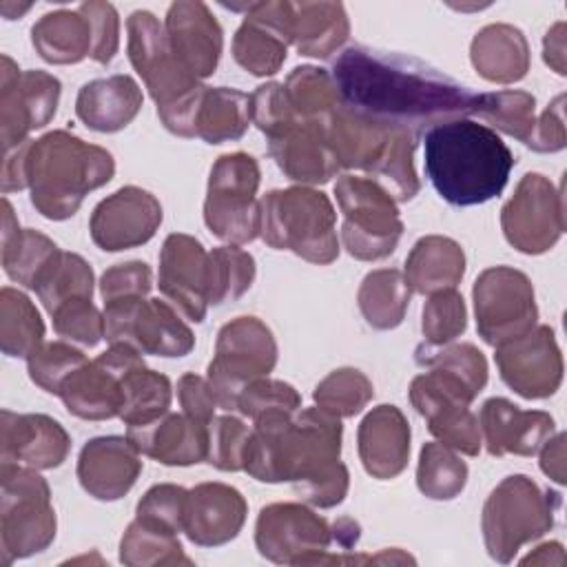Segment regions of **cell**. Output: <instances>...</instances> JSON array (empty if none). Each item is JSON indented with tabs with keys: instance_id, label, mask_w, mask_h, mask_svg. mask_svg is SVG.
Returning <instances> with one entry per match:
<instances>
[{
	"instance_id": "cell-33",
	"label": "cell",
	"mask_w": 567,
	"mask_h": 567,
	"mask_svg": "<svg viewBox=\"0 0 567 567\" xmlns=\"http://www.w3.org/2000/svg\"><path fill=\"white\" fill-rule=\"evenodd\" d=\"M472 66L481 78L496 84H512L529 71V44L520 29L496 22L483 27L470 47Z\"/></svg>"
},
{
	"instance_id": "cell-55",
	"label": "cell",
	"mask_w": 567,
	"mask_h": 567,
	"mask_svg": "<svg viewBox=\"0 0 567 567\" xmlns=\"http://www.w3.org/2000/svg\"><path fill=\"white\" fill-rule=\"evenodd\" d=\"M250 122L266 137L277 135L279 131L299 122L284 89V82H266L250 93Z\"/></svg>"
},
{
	"instance_id": "cell-5",
	"label": "cell",
	"mask_w": 567,
	"mask_h": 567,
	"mask_svg": "<svg viewBox=\"0 0 567 567\" xmlns=\"http://www.w3.org/2000/svg\"><path fill=\"white\" fill-rule=\"evenodd\" d=\"M341 419L323 408H299L284 425L279 447V476L312 507L343 503L350 474L341 456Z\"/></svg>"
},
{
	"instance_id": "cell-61",
	"label": "cell",
	"mask_w": 567,
	"mask_h": 567,
	"mask_svg": "<svg viewBox=\"0 0 567 567\" xmlns=\"http://www.w3.org/2000/svg\"><path fill=\"white\" fill-rule=\"evenodd\" d=\"M540 452V470L543 474L558 483V485H565V434L558 432V434H551L545 445L538 450Z\"/></svg>"
},
{
	"instance_id": "cell-37",
	"label": "cell",
	"mask_w": 567,
	"mask_h": 567,
	"mask_svg": "<svg viewBox=\"0 0 567 567\" xmlns=\"http://www.w3.org/2000/svg\"><path fill=\"white\" fill-rule=\"evenodd\" d=\"M31 44L49 64H78L91 58V24L80 9L49 11L31 27Z\"/></svg>"
},
{
	"instance_id": "cell-45",
	"label": "cell",
	"mask_w": 567,
	"mask_h": 567,
	"mask_svg": "<svg viewBox=\"0 0 567 567\" xmlns=\"http://www.w3.org/2000/svg\"><path fill=\"white\" fill-rule=\"evenodd\" d=\"M467 483V465L456 450L441 441H430L421 447L416 467V487L432 501L456 498Z\"/></svg>"
},
{
	"instance_id": "cell-19",
	"label": "cell",
	"mask_w": 567,
	"mask_h": 567,
	"mask_svg": "<svg viewBox=\"0 0 567 567\" xmlns=\"http://www.w3.org/2000/svg\"><path fill=\"white\" fill-rule=\"evenodd\" d=\"M501 379L523 399H547L563 383V354L549 326H534L525 334L494 348Z\"/></svg>"
},
{
	"instance_id": "cell-40",
	"label": "cell",
	"mask_w": 567,
	"mask_h": 567,
	"mask_svg": "<svg viewBox=\"0 0 567 567\" xmlns=\"http://www.w3.org/2000/svg\"><path fill=\"white\" fill-rule=\"evenodd\" d=\"M284 89L288 93L295 115L301 122H310L319 126H323L326 120L343 102L332 73L312 64L295 66L288 73Z\"/></svg>"
},
{
	"instance_id": "cell-34",
	"label": "cell",
	"mask_w": 567,
	"mask_h": 567,
	"mask_svg": "<svg viewBox=\"0 0 567 567\" xmlns=\"http://www.w3.org/2000/svg\"><path fill=\"white\" fill-rule=\"evenodd\" d=\"M403 275L410 290L419 295L456 288L465 275V252L450 237L425 235L412 246Z\"/></svg>"
},
{
	"instance_id": "cell-9",
	"label": "cell",
	"mask_w": 567,
	"mask_h": 567,
	"mask_svg": "<svg viewBox=\"0 0 567 567\" xmlns=\"http://www.w3.org/2000/svg\"><path fill=\"white\" fill-rule=\"evenodd\" d=\"M0 551L2 565L44 551L55 538V509L49 483L38 470L0 465Z\"/></svg>"
},
{
	"instance_id": "cell-57",
	"label": "cell",
	"mask_w": 567,
	"mask_h": 567,
	"mask_svg": "<svg viewBox=\"0 0 567 567\" xmlns=\"http://www.w3.org/2000/svg\"><path fill=\"white\" fill-rule=\"evenodd\" d=\"M91 24L93 51L91 60L97 64H109L120 49V16L111 2H82L78 7Z\"/></svg>"
},
{
	"instance_id": "cell-59",
	"label": "cell",
	"mask_w": 567,
	"mask_h": 567,
	"mask_svg": "<svg viewBox=\"0 0 567 567\" xmlns=\"http://www.w3.org/2000/svg\"><path fill=\"white\" fill-rule=\"evenodd\" d=\"M567 144L565 133V95H556L554 102L536 117L534 131L525 146L536 153H556L563 151Z\"/></svg>"
},
{
	"instance_id": "cell-23",
	"label": "cell",
	"mask_w": 567,
	"mask_h": 567,
	"mask_svg": "<svg viewBox=\"0 0 567 567\" xmlns=\"http://www.w3.org/2000/svg\"><path fill=\"white\" fill-rule=\"evenodd\" d=\"M410 401L427 421V430L443 445L467 456H476L481 452V427L470 403L443 385L432 372H423L412 379Z\"/></svg>"
},
{
	"instance_id": "cell-11",
	"label": "cell",
	"mask_w": 567,
	"mask_h": 567,
	"mask_svg": "<svg viewBox=\"0 0 567 567\" xmlns=\"http://www.w3.org/2000/svg\"><path fill=\"white\" fill-rule=\"evenodd\" d=\"M343 213L341 244L354 259L377 261L394 252L403 221L392 195L370 177L343 175L334 184Z\"/></svg>"
},
{
	"instance_id": "cell-56",
	"label": "cell",
	"mask_w": 567,
	"mask_h": 567,
	"mask_svg": "<svg viewBox=\"0 0 567 567\" xmlns=\"http://www.w3.org/2000/svg\"><path fill=\"white\" fill-rule=\"evenodd\" d=\"M188 489L173 483L153 485L137 503L135 516L159 527H166L175 534L184 532V512H186Z\"/></svg>"
},
{
	"instance_id": "cell-47",
	"label": "cell",
	"mask_w": 567,
	"mask_h": 567,
	"mask_svg": "<svg viewBox=\"0 0 567 567\" xmlns=\"http://www.w3.org/2000/svg\"><path fill=\"white\" fill-rule=\"evenodd\" d=\"M492 124L496 131L520 140H529L536 124V97L527 91H494L478 93L474 113Z\"/></svg>"
},
{
	"instance_id": "cell-41",
	"label": "cell",
	"mask_w": 567,
	"mask_h": 567,
	"mask_svg": "<svg viewBox=\"0 0 567 567\" xmlns=\"http://www.w3.org/2000/svg\"><path fill=\"white\" fill-rule=\"evenodd\" d=\"M44 343V321L33 301L4 286L0 290V348L7 357L27 359Z\"/></svg>"
},
{
	"instance_id": "cell-63",
	"label": "cell",
	"mask_w": 567,
	"mask_h": 567,
	"mask_svg": "<svg viewBox=\"0 0 567 567\" xmlns=\"http://www.w3.org/2000/svg\"><path fill=\"white\" fill-rule=\"evenodd\" d=\"M523 565H563L565 563V551L563 545L551 540V543H543L538 545L532 554H527L523 560Z\"/></svg>"
},
{
	"instance_id": "cell-50",
	"label": "cell",
	"mask_w": 567,
	"mask_h": 567,
	"mask_svg": "<svg viewBox=\"0 0 567 567\" xmlns=\"http://www.w3.org/2000/svg\"><path fill=\"white\" fill-rule=\"evenodd\" d=\"M467 328V308L463 301V295L456 292V288L439 290L430 295V299L423 306V346L427 348H441L452 343L456 337H461Z\"/></svg>"
},
{
	"instance_id": "cell-43",
	"label": "cell",
	"mask_w": 567,
	"mask_h": 567,
	"mask_svg": "<svg viewBox=\"0 0 567 567\" xmlns=\"http://www.w3.org/2000/svg\"><path fill=\"white\" fill-rule=\"evenodd\" d=\"M120 563L128 567L193 565V560L184 554L175 532L159 527L155 523L142 520L137 516L126 527L120 540Z\"/></svg>"
},
{
	"instance_id": "cell-24",
	"label": "cell",
	"mask_w": 567,
	"mask_h": 567,
	"mask_svg": "<svg viewBox=\"0 0 567 567\" xmlns=\"http://www.w3.org/2000/svg\"><path fill=\"white\" fill-rule=\"evenodd\" d=\"M0 419L2 465H20L40 472L60 467L66 461L71 436L55 419L11 410H2Z\"/></svg>"
},
{
	"instance_id": "cell-46",
	"label": "cell",
	"mask_w": 567,
	"mask_h": 567,
	"mask_svg": "<svg viewBox=\"0 0 567 567\" xmlns=\"http://www.w3.org/2000/svg\"><path fill=\"white\" fill-rule=\"evenodd\" d=\"M414 354L421 368L450 377L474 399L487 383V359L472 343H447L441 348H427L421 343Z\"/></svg>"
},
{
	"instance_id": "cell-16",
	"label": "cell",
	"mask_w": 567,
	"mask_h": 567,
	"mask_svg": "<svg viewBox=\"0 0 567 567\" xmlns=\"http://www.w3.org/2000/svg\"><path fill=\"white\" fill-rule=\"evenodd\" d=\"M501 228L518 252H547L565 233L563 190L540 173H525L501 210Z\"/></svg>"
},
{
	"instance_id": "cell-53",
	"label": "cell",
	"mask_w": 567,
	"mask_h": 567,
	"mask_svg": "<svg viewBox=\"0 0 567 567\" xmlns=\"http://www.w3.org/2000/svg\"><path fill=\"white\" fill-rule=\"evenodd\" d=\"M53 330L84 348H93L104 339V312H100L89 297H75L60 303L53 312Z\"/></svg>"
},
{
	"instance_id": "cell-58",
	"label": "cell",
	"mask_w": 567,
	"mask_h": 567,
	"mask_svg": "<svg viewBox=\"0 0 567 567\" xmlns=\"http://www.w3.org/2000/svg\"><path fill=\"white\" fill-rule=\"evenodd\" d=\"M153 286V272L144 261H124L106 268L100 277V295L104 303L128 299V297H146Z\"/></svg>"
},
{
	"instance_id": "cell-6",
	"label": "cell",
	"mask_w": 567,
	"mask_h": 567,
	"mask_svg": "<svg viewBox=\"0 0 567 567\" xmlns=\"http://www.w3.org/2000/svg\"><path fill=\"white\" fill-rule=\"evenodd\" d=\"M126 51L157 106L162 124L179 137H195V113L204 84L175 55L164 24L146 9L126 20Z\"/></svg>"
},
{
	"instance_id": "cell-36",
	"label": "cell",
	"mask_w": 567,
	"mask_h": 567,
	"mask_svg": "<svg viewBox=\"0 0 567 567\" xmlns=\"http://www.w3.org/2000/svg\"><path fill=\"white\" fill-rule=\"evenodd\" d=\"M60 252L58 244L33 228H20L9 199H2V268L16 284L31 288Z\"/></svg>"
},
{
	"instance_id": "cell-44",
	"label": "cell",
	"mask_w": 567,
	"mask_h": 567,
	"mask_svg": "<svg viewBox=\"0 0 567 567\" xmlns=\"http://www.w3.org/2000/svg\"><path fill=\"white\" fill-rule=\"evenodd\" d=\"M93 268L84 257L60 250L44 272L38 277L33 290L51 315L60 303L75 297H93Z\"/></svg>"
},
{
	"instance_id": "cell-2",
	"label": "cell",
	"mask_w": 567,
	"mask_h": 567,
	"mask_svg": "<svg viewBox=\"0 0 567 567\" xmlns=\"http://www.w3.org/2000/svg\"><path fill=\"white\" fill-rule=\"evenodd\" d=\"M423 144L425 173L452 206H476L498 197L516 164L494 128L467 117L427 128Z\"/></svg>"
},
{
	"instance_id": "cell-54",
	"label": "cell",
	"mask_w": 567,
	"mask_h": 567,
	"mask_svg": "<svg viewBox=\"0 0 567 567\" xmlns=\"http://www.w3.org/2000/svg\"><path fill=\"white\" fill-rule=\"evenodd\" d=\"M250 439V425L235 414L215 416L208 425V456L206 461L221 472L244 470V454Z\"/></svg>"
},
{
	"instance_id": "cell-35",
	"label": "cell",
	"mask_w": 567,
	"mask_h": 567,
	"mask_svg": "<svg viewBox=\"0 0 567 567\" xmlns=\"http://www.w3.org/2000/svg\"><path fill=\"white\" fill-rule=\"evenodd\" d=\"M350 35L341 2H292L290 44L308 58H330Z\"/></svg>"
},
{
	"instance_id": "cell-42",
	"label": "cell",
	"mask_w": 567,
	"mask_h": 567,
	"mask_svg": "<svg viewBox=\"0 0 567 567\" xmlns=\"http://www.w3.org/2000/svg\"><path fill=\"white\" fill-rule=\"evenodd\" d=\"M171 399V379L142 363L133 368L122 381L120 419L126 423V427L151 423L168 412Z\"/></svg>"
},
{
	"instance_id": "cell-10",
	"label": "cell",
	"mask_w": 567,
	"mask_h": 567,
	"mask_svg": "<svg viewBox=\"0 0 567 567\" xmlns=\"http://www.w3.org/2000/svg\"><path fill=\"white\" fill-rule=\"evenodd\" d=\"M259 164L248 153H226L210 168L204 224L230 246H244L259 235L261 210L257 202Z\"/></svg>"
},
{
	"instance_id": "cell-30",
	"label": "cell",
	"mask_w": 567,
	"mask_h": 567,
	"mask_svg": "<svg viewBox=\"0 0 567 567\" xmlns=\"http://www.w3.org/2000/svg\"><path fill=\"white\" fill-rule=\"evenodd\" d=\"M126 436L142 456L162 465L186 467L208 456V425L188 419L184 412H166L151 423L128 425Z\"/></svg>"
},
{
	"instance_id": "cell-26",
	"label": "cell",
	"mask_w": 567,
	"mask_h": 567,
	"mask_svg": "<svg viewBox=\"0 0 567 567\" xmlns=\"http://www.w3.org/2000/svg\"><path fill=\"white\" fill-rule=\"evenodd\" d=\"M164 29L175 55L197 80L215 73L224 49V31L208 4L199 0L173 2Z\"/></svg>"
},
{
	"instance_id": "cell-7",
	"label": "cell",
	"mask_w": 567,
	"mask_h": 567,
	"mask_svg": "<svg viewBox=\"0 0 567 567\" xmlns=\"http://www.w3.org/2000/svg\"><path fill=\"white\" fill-rule=\"evenodd\" d=\"M259 210V235L270 248L319 266L339 257L337 213L326 193L312 186L277 188L261 197Z\"/></svg>"
},
{
	"instance_id": "cell-20",
	"label": "cell",
	"mask_w": 567,
	"mask_h": 567,
	"mask_svg": "<svg viewBox=\"0 0 567 567\" xmlns=\"http://www.w3.org/2000/svg\"><path fill=\"white\" fill-rule=\"evenodd\" d=\"M162 217V204L153 193L140 186H122L93 208L89 230L97 248L117 252L153 239Z\"/></svg>"
},
{
	"instance_id": "cell-27",
	"label": "cell",
	"mask_w": 567,
	"mask_h": 567,
	"mask_svg": "<svg viewBox=\"0 0 567 567\" xmlns=\"http://www.w3.org/2000/svg\"><path fill=\"white\" fill-rule=\"evenodd\" d=\"M481 439L492 456H532L556 432L554 416L543 410H520L503 396H492L478 414Z\"/></svg>"
},
{
	"instance_id": "cell-22",
	"label": "cell",
	"mask_w": 567,
	"mask_h": 567,
	"mask_svg": "<svg viewBox=\"0 0 567 567\" xmlns=\"http://www.w3.org/2000/svg\"><path fill=\"white\" fill-rule=\"evenodd\" d=\"M159 292L190 321L202 323L208 310V250L190 235L164 239L157 272Z\"/></svg>"
},
{
	"instance_id": "cell-25",
	"label": "cell",
	"mask_w": 567,
	"mask_h": 567,
	"mask_svg": "<svg viewBox=\"0 0 567 567\" xmlns=\"http://www.w3.org/2000/svg\"><path fill=\"white\" fill-rule=\"evenodd\" d=\"M78 481L97 501H117L142 474V454L128 436H95L78 456Z\"/></svg>"
},
{
	"instance_id": "cell-28",
	"label": "cell",
	"mask_w": 567,
	"mask_h": 567,
	"mask_svg": "<svg viewBox=\"0 0 567 567\" xmlns=\"http://www.w3.org/2000/svg\"><path fill=\"white\" fill-rule=\"evenodd\" d=\"M248 505L239 489L226 483H199L188 489L184 534L193 545L219 547L241 532Z\"/></svg>"
},
{
	"instance_id": "cell-12",
	"label": "cell",
	"mask_w": 567,
	"mask_h": 567,
	"mask_svg": "<svg viewBox=\"0 0 567 567\" xmlns=\"http://www.w3.org/2000/svg\"><path fill=\"white\" fill-rule=\"evenodd\" d=\"M277 341L270 328L257 317H237L221 326L215 341V357L208 363L206 381L226 412L237 410L239 394L257 379L272 372Z\"/></svg>"
},
{
	"instance_id": "cell-60",
	"label": "cell",
	"mask_w": 567,
	"mask_h": 567,
	"mask_svg": "<svg viewBox=\"0 0 567 567\" xmlns=\"http://www.w3.org/2000/svg\"><path fill=\"white\" fill-rule=\"evenodd\" d=\"M177 399H179L182 412L202 425H210V421L215 419V410L219 408L210 390V383L195 372H186L179 377Z\"/></svg>"
},
{
	"instance_id": "cell-18",
	"label": "cell",
	"mask_w": 567,
	"mask_h": 567,
	"mask_svg": "<svg viewBox=\"0 0 567 567\" xmlns=\"http://www.w3.org/2000/svg\"><path fill=\"white\" fill-rule=\"evenodd\" d=\"M142 363L144 359L137 350L124 343H113L66 379L60 390V399L78 419L106 421L120 416L122 381Z\"/></svg>"
},
{
	"instance_id": "cell-32",
	"label": "cell",
	"mask_w": 567,
	"mask_h": 567,
	"mask_svg": "<svg viewBox=\"0 0 567 567\" xmlns=\"http://www.w3.org/2000/svg\"><path fill=\"white\" fill-rule=\"evenodd\" d=\"M142 89L131 75H111L86 82L75 97L78 120L97 133H117L140 113Z\"/></svg>"
},
{
	"instance_id": "cell-49",
	"label": "cell",
	"mask_w": 567,
	"mask_h": 567,
	"mask_svg": "<svg viewBox=\"0 0 567 567\" xmlns=\"http://www.w3.org/2000/svg\"><path fill=\"white\" fill-rule=\"evenodd\" d=\"M372 381L357 368L332 370L317 383L312 392L315 403L339 419L357 416L372 401Z\"/></svg>"
},
{
	"instance_id": "cell-39",
	"label": "cell",
	"mask_w": 567,
	"mask_h": 567,
	"mask_svg": "<svg viewBox=\"0 0 567 567\" xmlns=\"http://www.w3.org/2000/svg\"><path fill=\"white\" fill-rule=\"evenodd\" d=\"M410 286L403 270L399 268H379L363 277L357 301L363 319L377 330L396 328L410 303Z\"/></svg>"
},
{
	"instance_id": "cell-4",
	"label": "cell",
	"mask_w": 567,
	"mask_h": 567,
	"mask_svg": "<svg viewBox=\"0 0 567 567\" xmlns=\"http://www.w3.org/2000/svg\"><path fill=\"white\" fill-rule=\"evenodd\" d=\"M321 128L339 166L363 171L394 202H410L421 190L414 171L419 135L412 131L379 122L343 102Z\"/></svg>"
},
{
	"instance_id": "cell-8",
	"label": "cell",
	"mask_w": 567,
	"mask_h": 567,
	"mask_svg": "<svg viewBox=\"0 0 567 567\" xmlns=\"http://www.w3.org/2000/svg\"><path fill=\"white\" fill-rule=\"evenodd\" d=\"M560 494L543 489L525 474L503 478L483 505L481 532L496 563H512L518 549L554 527Z\"/></svg>"
},
{
	"instance_id": "cell-13",
	"label": "cell",
	"mask_w": 567,
	"mask_h": 567,
	"mask_svg": "<svg viewBox=\"0 0 567 567\" xmlns=\"http://www.w3.org/2000/svg\"><path fill=\"white\" fill-rule=\"evenodd\" d=\"M104 339L124 343L140 354L184 357L195 348L193 330L164 299L128 297L104 303Z\"/></svg>"
},
{
	"instance_id": "cell-29",
	"label": "cell",
	"mask_w": 567,
	"mask_h": 567,
	"mask_svg": "<svg viewBox=\"0 0 567 567\" xmlns=\"http://www.w3.org/2000/svg\"><path fill=\"white\" fill-rule=\"evenodd\" d=\"M268 153L277 168L301 186L326 184L339 173V162L319 124L295 122L268 137Z\"/></svg>"
},
{
	"instance_id": "cell-38",
	"label": "cell",
	"mask_w": 567,
	"mask_h": 567,
	"mask_svg": "<svg viewBox=\"0 0 567 567\" xmlns=\"http://www.w3.org/2000/svg\"><path fill=\"white\" fill-rule=\"evenodd\" d=\"M250 124V95L230 86H206L195 113V137L206 144L239 140Z\"/></svg>"
},
{
	"instance_id": "cell-51",
	"label": "cell",
	"mask_w": 567,
	"mask_h": 567,
	"mask_svg": "<svg viewBox=\"0 0 567 567\" xmlns=\"http://www.w3.org/2000/svg\"><path fill=\"white\" fill-rule=\"evenodd\" d=\"M86 361V354L73 348L71 343L49 341L27 357V370L38 388L60 396V390L66 383V379Z\"/></svg>"
},
{
	"instance_id": "cell-17",
	"label": "cell",
	"mask_w": 567,
	"mask_h": 567,
	"mask_svg": "<svg viewBox=\"0 0 567 567\" xmlns=\"http://www.w3.org/2000/svg\"><path fill=\"white\" fill-rule=\"evenodd\" d=\"M62 84L47 71H20L18 64L2 55L0 66V137L4 151L29 140L31 131L47 126L60 102Z\"/></svg>"
},
{
	"instance_id": "cell-62",
	"label": "cell",
	"mask_w": 567,
	"mask_h": 567,
	"mask_svg": "<svg viewBox=\"0 0 567 567\" xmlns=\"http://www.w3.org/2000/svg\"><path fill=\"white\" fill-rule=\"evenodd\" d=\"M543 60L558 75L567 73L565 64V22H556L543 38Z\"/></svg>"
},
{
	"instance_id": "cell-15",
	"label": "cell",
	"mask_w": 567,
	"mask_h": 567,
	"mask_svg": "<svg viewBox=\"0 0 567 567\" xmlns=\"http://www.w3.org/2000/svg\"><path fill=\"white\" fill-rule=\"evenodd\" d=\"M255 545L279 565H317L334 545V527L303 503H272L257 516Z\"/></svg>"
},
{
	"instance_id": "cell-1",
	"label": "cell",
	"mask_w": 567,
	"mask_h": 567,
	"mask_svg": "<svg viewBox=\"0 0 567 567\" xmlns=\"http://www.w3.org/2000/svg\"><path fill=\"white\" fill-rule=\"evenodd\" d=\"M343 104L421 135L423 131L474 113L478 93L443 71L394 51L348 47L332 62Z\"/></svg>"
},
{
	"instance_id": "cell-31",
	"label": "cell",
	"mask_w": 567,
	"mask_h": 567,
	"mask_svg": "<svg viewBox=\"0 0 567 567\" xmlns=\"http://www.w3.org/2000/svg\"><path fill=\"white\" fill-rule=\"evenodd\" d=\"M363 470L379 481L399 476L410 458V423L396 405L372 408L357 432Z\"/></svg>"
},
{
	"instance_id": "cell-52",
	"label": "cell",
	"mask_w": 567,
	"mask_h": 567,
	"mask_svg": "<svg viewBox=\"0 0 567 567\" xmlns=\"http://www.w3.org/2000/svg\"><path fill=\"white\" fill-rule=\"evenodd\" d=\"M299 408H301L299 392L290 383L268 379V377L246 385V390L239 394V401H237V412H241L252 423L268 416H277V414H295Z\"/></svg>"
},
{
	"instance_id": "cell-3",
	"label": "cell",
	"mask_w": 567,
	"mask_h": 567,
	"mask_svg": "<svg viewBox=\"0 0 567 567\" xmlns=\"http://www.w3.org/2000/svg\"><path fill=\"white\" fill-rule=\"evenodd\" d=\"M115 173L113 155L69 131H49L27 142L24 179L35 210L53 221L78 213L84 197L109 184Z\"/></svg>"
},
{
	"instance_id": "cell-21",
	"label": "cell",
	"mask_w": 567,
	"mask_h": 567,
	"mask_svg": "<svg viewBox=\"0 0 567 567\" xmlns=\"http://www.w3.org/2000/svg\"><path fill=\"white\" fill-rule=\"evenodd\" d=\"M292 29V2L270 0L246 7L233 38L235 62L255 78L275 75L286 62Z\"/></svg>"
},
{
	"instance_id": "cell-14",
	"label": "cell",
	"mask_w": 567,
	"mask_h": 567,
	"mask_svg": "<svg viewBox=\"0 0 567 567\" xmlns=\"http://www.w3.org/2000/svg\"><path fill=\"white\" fill-rule=\"evenodd\" d=\"M472 297L476 330L492 348L525 334L538 321L534 286L512 266L485 268L474 281Z\"/></svg>"
},
{
	"instance_id": "cell-48",
	"label": "cell",
	"mask_w": 567,
	"mask_h": 567,
	"mask_svg": "<svg viewBox=\"0 0 567 567\" xmlns=\"http://www.w3.org/2000/svg\"><path fill=\"white\" fill-rule=\"evenodd\" d=\"M255 259L239 246H217L208 252V303L237 301L255 281Z\"/></svg>"
}]
</instances>
